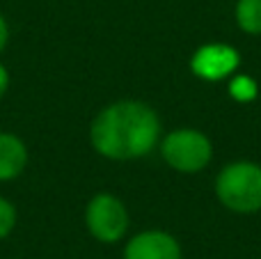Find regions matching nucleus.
<instances>
[{
	"instance_id": "f257e3e1",
	"label": "nucleus",
	"mask_w": 261,
	"mask_h": 259,
	"mask_svg": "<svg viewBox=\"0 0 261 259\" xmlns=\"http://www.w3.org/2000/svg\"><path fill=\"white\" fill-rule=\"evenodd\" d=\"M90 142L103 159H142L161 142V117L144 101H115L101 108L92 119Z\"/></svg>"
},
{
	"instance_id": "f03ea898",
	"label": "nucleus",
	"mask_w": 261,
	"mask_h": 259,
	"mask_svg": "<svg viewBox=\"0 0 261 259\" xmlns=\"http://www.w3.org/2000/svg\"><path fill=\"white\" fill-rule=\"evenodd\" d=\"M213 191L225 209L234 214H259L261 165L254 161H231L218 172Z\"/></svg>"
},
{
	"instance_id": "7ed1b4c3",
	"label": "nucleus",
	"mask_w": 261,
	"mask_h": 259,
	"mask_svg": "<svg viewBox=\"0 0 261 259\" xmlns=\"http://www.w3.org/2000/svg\"><path fill=\"white\" fill-rule=\"evenodd\" d=\"M161 156L174 172L197 174L211 163L213 145L199 128L181 126L161 140Z\"/></svg>"
},
{
	"instance_id": "20e7f679",
	"label": "nucleus",
	"mask_w": 261,
	"mask_h": 259,
	"mask_svg": "<svg viewBox=\"0 0 261 259\" xmlns=\"http://www.w3.org/2000/svg\"><path fill=\"white\" fill-rule=\"evenodd\" d=\"M85 227L99 243H117L128 234V209L113 193H96L85 206Z\"/></svg>"
},
{
	"instance_id": "39448f33",
	"label": "nucleus",
	"mask_w": 261,
	"mask_h": 259,
	"mask_svg": "<svg viewBox=\"0 0 261 259\" xmlns=\"http://www.w3.org/2000/svg\"><path fill=\"white\" fill-rule=\"evenodd\" d=\"M241 67V53L229 44H211L199 46L190 58V71L206 83L229 81Z\"/></svg>"
},
{
	"instance_id": "423d86ee",
	"label": "nucleus",
	"mask_w": 261,
	"mask_h": 259,
	"mask_svg": "<svg viewBox=\"0 0 261 259\" xmlns=\"http://www.w3.org/2000/svg\"><path fill=\"white\" fill-rule=\"evenodd\" d=\"M181 243L165 229H144L126 241L122 259H181Z\"/></svg>"
},
{
	"instance_id": "0eeeda50",
	"label": "nucleus",
	"mask_w": 261,
	"mask_h": 259,
	"mask_svg": "<svg viewBox=\"0 0 261 259\" xmlns=\"http://www.w3.org/2000/svg\"><path fill=\"white\" fill-rule=\"evenodd\" d=\"M28 165V147L16 133L0 131V182L21 177Z\"/></svg>"
},
{
	"instance_id": "6e6552de",
	"label": "nucleus",
	"mask_w": 261,
	"mask_h": 259,
	"mask_svg": "<svg viewBox=\"0 0 261 259\" xmlns=\"http://www.w3.org/2000/svg\"><path fill=\"white\" fill-rule=\"evenodd\" d=\"M234 18L245 35H261V0H236Z\"/></svg>"
},
{
	"instance_id": "1a4fd4ad",
	"label": "nucleus",
	"mask_w": 261,
	"mask_h": 259,
	"mask_svg": "<svg viewBox=\"0 0 261 259\" xmlns=\"http://www.w3.org/2000/svg\"><path fill=\"white\" fill-rule=\"evenodd\" d=\"M227 92H229V96L234 101H239V103H250V101L257 99L259 85L254 78L245 76V73H234V76L229 78V83H227Z\"/></svg>"
},
{
	"instance_id": "9d476101",
	"label": "nucleus",
	"mask_w": 261,
	"mask_h": 259,
	"mask_svg": "<svg viewBox=\"0 0 261 259\" xmlns=\"http://www.w3.org/2000/svg\"><path fill=\"white\" fill-rule=\"evenodd\" d=\"M16 218H18L16 206H14L7 197H0V241L7 239L9 234L14 232V227H16Z\"/></svg>"
},
{
	"instance_id": "9b49d317",
	"label": "nucleus",
	"mask_w": 261,
	"mask_h": 259,
	"mask_svg": "<svg viewBox=\"0 0 261 259\" xmlns=\"http://www.w3.org/2000/svg\"><path fill=\"white\" fill-rule=\"evenodd\" d=\"M7 41H9V25H7V18L0 14V53L7 48Z\"/></svg>"
},
{
	"instance_id": "f8f14e48",
	"label": "nucleus",
	"mask_w": 261,
	"mask_h": 259,
	"mask_svg": "<svg viewBox=\"0 0 261 259\" xmlns=\"http://www.w3.org/2000/svg\"><path fill=\"white\" fill-rule=\"evenodd\" d=\"M7 90H9V71H7V67L0 62V99L7 94Z\"/></svg>"
}]
</instances>
